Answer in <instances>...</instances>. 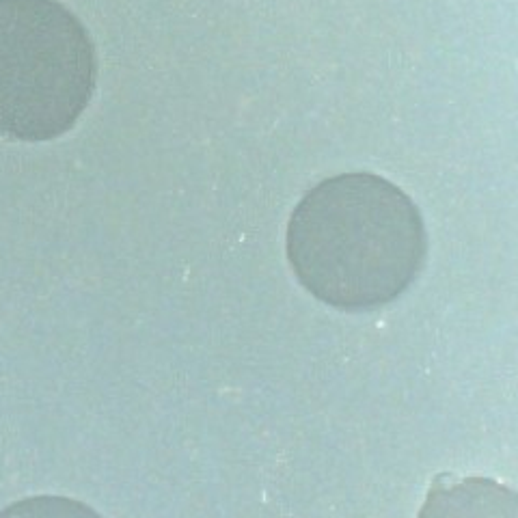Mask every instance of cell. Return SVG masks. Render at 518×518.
Listing matches in <instances>:
<instances>
[{"label":"cell","mask_w":518,"mask_h":518,"mask_svg":"<svg viewBox=\"0 0 518 518\" xmlns=\"http://www.w3.org/2000/svg\"><path fill=\"white\" fill-rule=\"evenodd\" d=\"M419 518H518V492L488 477H436Z\"/></svg>","instance_id":"obj_3"},{"label":"cell","mask_w":518,"mask_h":518,"mask_svg":"<svg viewBox=\"0 0 518 518\" xmlns=\"http://www.w3.org/2000/svg\"><path fill=\"white\" fill-rule=\"evenodd\" d=\"M97 59L89 30L56 0H0V136L52 141L89 106Z\"/></svg>","instance_id":"obj_2"},{"label":"cell","mask_w":518,"mask_h":518,"mask_svg":"<svg viewBox=\"0 0 518 518\" xmlns=\"http://www.w3.org/2000/svg\"><path fill=\"white\" fill-rule=\"evenodd\" d=\"M0 518H102L93 508L70 497H28L0 512Z\"/></svg>","instance_id":"obj_4"},{"label":"cell","mask_w":518,"mask_h":518,"mask_svg":"<svg viewBox=\"0 0 518 518\" xmlns=\"http://www.w3.org/2000/svg\"><path fill=\"white\" fill-rule=\"evenodd\" d=\"M287 259L317 300L367 311L406 292L426 257L423 218L404 190L373 173L313 186L292 212Z\"/></svg>","instance_id":"obj_1"}]
</instances>
